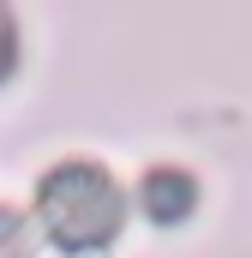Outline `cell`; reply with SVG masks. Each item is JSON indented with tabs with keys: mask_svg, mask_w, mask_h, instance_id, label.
<instances>
[{
	"mask_svg": "<svg viewBox=\"0 0 252 258\" xmlns=\"http://www.w3.org/2000/svg\"><path fill=\"white\" fill-rule=\"evenodd\" d=\"M36 210H42V228H48V240L60 252H96V246H108L120 234V222H126L120 186L96 162H60L54 174H42Z\"/></svg>",
	"mask_w": 252,
	"mask_h": 258,
	"instance_id": "cell-1",
	"label": "cell"
},
{
	"mask_svg": "<svg viewBox=\"0 0 252 258\" xmlns=\"http://www.w3.org/2000/svg\"><path fill=\"white\" fill-rule=\"evenodd\" d=\"M12 72V12L0 6V78Z\"/></svg>",
	"mask_w": 252,
	"mask_h": 258,
	"instance_id": "cell-4",
	"label": "cell"
},
{
	"mask_svg": "<svg viewBox=\"0 0 252 258\" xmlns=\"http://www.w3.org/2000/svg\"><path fill=\"white\" fill-rule=\"evenodd\" d=\"M138 204H144L150 222L174 228V222H186L192 210H198V180H192L186 168H150L138 180Z\"/></svg>",
	"mask_w": 252,
	"mask_h": 258,
	"instance_id": "cell-2",
	"label": "cell"
},
{
	"mask_svg": "<svg viewBox=\"0 0 252 258\" xmlns=\"http://www.w3.org/2000/svg\"><path fill=\"white\" fill-rule=\"evenodd\" d=\"M30 252H36L30 222H24L18 210H6V204H0V258H30Z\"/></svg>",
	"mask_w": 252,
	"mask_h": 258,
	"instance_id": "cell-3",
	"label": "cell"
}]
</instances>
